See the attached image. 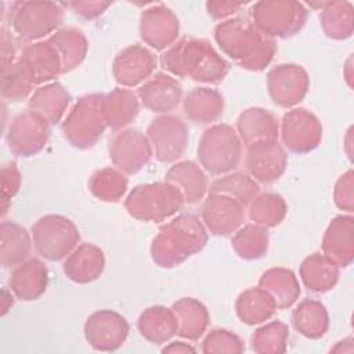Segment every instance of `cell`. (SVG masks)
Returning a JSON list of instances; mask_svg holds the SVG:
<instances>
[{
    "label": "cell",
    "mask_w": 354,
    "mask_h": 354,
    "mask_svg": "<svg viewBox=\"0 0 354 354\" xmlns=\"http://www.w3.org/2000/svg\"><path fill=\"white\" fill-rule=\"evenodd\" d=\"M102 93L80 97L62 122V134L73 148H93L108 129L102 115Z\"/></svg>",
    "instance_id": "7"
},
{
    "label": "cell",
    "mask_w": 354,
    "mask_h": 354,
    "mask_svg": "<svg viewBox=\"0 0 354 354\" xmlns=\"http://www.w3.org/2000/svg\"><path fill=\"white\" fill-rule=\"evenodd\" d=\"M231 245L234 252L238 254V257L248 261L259 260L268 250V245H270L268 230L254 223H249L234 232Z\"/></svg>",
    "instance_id": "40"
},
{
    "label": "cell",
    "mask_w": 354,
    "mask_h": 354,
    "mask_svg": "<svg viewBox=\"0 0 354 354\" xmlns=\"http://www.w3.org/2000/svg\"><path fill=\"white\" fill-rule=\"evenodd\" d=\"M292 325L301 336L317 340L326 335L329 329V314L326 307L313 299L300 301L292 313Z\"/></svg>",
    "instance_id": "36"
},
{
    "label": "cell",
    "mask_w": 354,
    "mask_h": 354,
    "mask_svg": "<svg viewBox=\"0 0 354 354\" xmlns=\"http://www.w3.org/2000/svg\"><path fill=\"white\" fill-rule=\"evenodd\" d=\"M333 201L340 210L348 214L354 212V171L351 169L337 178L333 189Z\"/></svg>",
    "instance_id": "47"
},
{
    "label": "cell",
    "mask_w": 354,
    "mask_h": 354,
    "mask_svg": "<svg viewBox=\"0 0 354 354\" xmlns=\"http://www.w3.org/2000/svg\"><path fill=\"white\" fill-rule=\"evenodd\" d=\"M48 41L54 46L61 58L62 73H68L77 68L84 61L88 51L87 37L75 26L58 29L48 37Z\"/></svg>",
    "instance_id": "35"
},
{
    "label": "cell",
    "mask_w": 354,
    "mask_h": 354,
    "mask_svg": "<svg viewBox=\"0 0 354 354\" xmlns=\"http://www.w3.org/2000/svg\"><path fill=\"white\" fill-rule=\"evenodd\" d=\"M105 268L104 252L94 243H79L64 260V274L75 283H90L98 279Z\"/></svg>",
    "instance_id": "22"
},
{
    "label": "cell",
    "mask_w": 354,
    "mask_h": 354,
    "mask_svg": "<svg viewBox=\"0 0 354 354\" xmlns=\"http://www.w3.org/2000/svg\"><path fill=\"white\" fill-rule=\"evenodd\" d=\"M184 203V196L176 185L158 181L136 185L124 199V209L136 220L160 223L181 210Z\"/></svg>",
    "instance_id": "4"
},
{
    "label": "cell",
    "mask_w": 354,
    "mask_h": 354,
    "mask_svg": "<svg viewBox=\"0 0 354 354\" xmlns=\"http://www.w3.org/2000/svg\"><path fill=\"white\" fill-rule=\"evenodd\" d=\"M137 97L148 111L167 115L183 101V87L171 75L158 72L140 86Z\"/></svg>",
    "instance_id": "20"
},
{
    "label": "cell",
    "mask_w": 354,
    "mask_h": 354,
    "mask_svg": "<svg viewBox=\"0 0 354 354\" xmlns=\"http://www.w3.org/2000/svg\"><path fill=\"white\" fill-rule=\"evenodd\" d=\"M112 1H102V0H75L69 1L66 6L72 8V11L83 19H95L102 15L108 7H111Z\"/></svg>",
    "instance_id": "48"
},
{
    "label": "cell",
    "mask_w": 354,
    "mask_h": 354,
    "mask_svg": "<svg viewBox=\"0 0 354 354\" xmlns=\"http://www.w3.org/2000/svg\"><path fill=\"white\" fill-rule=\"evenodd\" d=\"M129 180L116 167H104L94 171L88 180L90 192L102 202H119L127 191Z\"/></svg>",
    "instance_id": "43"
},
{
    "label": "cell",
    "mask_w": 354,
    "mask_h": 354,
    "mask_svg": "<svg viewBox=\"0 0 354 354\" xmlns=\"http://www.w3.org/2000/svg\"><path fill=\"white\" fill-rule=\"evenodd\" d=\"M235 130L246 147L257 141H278L279 122L270 111L252 106L239 113Z\"/></svg>",
    "instance_id": "24"
},
{
    "label": "cell",
    "mask_w": 354,
    "mask_h": 354,
    "mask_svg": "<svg viewBox=\"0 0 354 354\" xmlns=\"http://www.w3.org/2000/svg\"><path fill=\"white\" fill-rule=\"evenodd\" d=\"M242 145L232 126L227 123L213 124L201 136L196 149L199 166L212 176L231 173L242 159Z\"/></svg>",
    "instance_id": "5"
},
{
    "label": "cell",
    "mask_w": 354,
    "mask_h": 354,
    "mask_svg": "<svg viewBox=\"0 0 354 354\" xmlns=\"http://www.w3.org/2000/svg\"><path fill=\"white\" fill-rule=\"evenodd\" d=\"M1 214L8 210L11 199L18 194L21 187V171L15 162H10L1 167Z\"/></svg>",
    "instance_id": "46"
},
{
    "label": "cell",
    "mask_w": 354,
    "mask_h": 354,
    "mask_svg": "<svg viewBox=\"0 0 354 354\" xmlns=\"http://www.w3.org/2000/svg\"><path fill=\"white\" fill-rule=\"evenodd\" d=\"M36 253L48 260L65 259L80 242V232L75 223L61 214H46L30 228Z\"/></svg>",
    "instance_id": "9"
},
{
    "label": "cell",
    "mask_w": 354,
    "mask_h": 354,
    "mask_svg": "<svg viewBox=\"0 0 354 354\" xmlns=\"http://www.w3.org/2000/svg\"><path fill=\"white\" fill-rule=\"evenodd\" d=\"M32 235L14 221L0 224V263L3 267H17L29 259L32 252Z\"/></svg>",
    "instance_id": "32"
},
{
    "label": "cell",
    "mask_w": 354,
    "mask_h": 354,
    "mask_svg": "<svg viewBox=\"0 0 354 354\" xmlns=\"http://www.w3.org/2000/svg\"><path fill=\"white\" fill-rule=\"evenodd\" d=\"M209 235L202 218L194 213H181L159 228L151 242V259L162 268H173L199 253Z\"/></svg>",
    "instance_id": "3"
},
{
    "label": "cell",
    "mask_w": 354,
    "mask_h": 354,
    "mask_svg": "<svg viewBox=\"0 0 354 354\" xmlns=\"http://www.w3.org/2000/svg\"><path fill=\"white\" fill-rule=\"evenodd\" d=\"M140 100L129 88H115L102 97V115L111 130H123L137 118Z\"/></svg>",
    "instance_id": "28"
},
{
    "label": "cell",
    "mask_w": 354,
    "mask_h": 354,
    "mask_svg": "<svg viewBox=\"0 0 354 354\" xmlns=\"http://www.w3.org/2000/svg\"><path fill=\"white\" fill-rule=\"evenodd\" d=\"M14 293L11 292V289H7V288H4L3 290H1V315L4 317L8 311H10V308L12 307V304H14Z\"/></svg>",
    "instance_id": "52"
},
{
    "label": "cell",
    "mask_w": 354,
    "mask_h": 354,
    "mask_svg": "<svg viewBox=\"0 0 354 354\" xmlns=\"http://www.w3.org/2000/svg\"><path fill=\"white\" fill-rule=\"evenodd\" d=\"M343 76L350 88H353V57L350 55L343 66Z\"/></svg>",
    "instance_id": "53"
},
{
    "label": "cell",
    "mask_w": 354,
    "mask_h": 354,
    "mask_svg": "<svg viewBox=\"0 0 354 354\" xmlns=\"http://www.w3.org/2000/svg\"><path fill=\"white\" fill-rule=\"evenodd\" d=\"M214 40L221 51L242 69L264 71L277 53V41L263 36L248 18H230L214 28Z\"/></svg>",
    "instance_id": "2"
},
{
    "label": "cell",
    "mask_w": 354,
    "mask_h": 354,
    "mask_svg": "<svg viewBox=\"0 0 354 354\" xmlns=\"http://www.w3.org/2000/svg\"><path fill=\"white\" fill-rule=\"evenodd\" d=\"M322 253L340 268L351 266L354 260V217L340 214L332 218L322 238Z\"/></svg>",
    "instance_id": "21"
},
{
    "label": "cell",
    "mask_w": 354,
    "mask_h": 354,
    "mask_svg": "<svg viewBox=\"0 0 354 354\" xmlns=\"http://www.w3.org/2000/svg\"><path fill=\"white\" fill-rule=\"evenodd\" d=\"M319 25L332 40H346L354 32V8L350 1H325L319 10Z\"/></svg>",
    "instance_id": "38"
},
{
    "label": "cell",
    "mask_w": 354,
    "mask_h": 354,
    "mask_svg": "<svg viewBox=\"0 0 354 354\" xmlns=\"http://www.w3.org/2000/svg\"><path fill=\"white\" fill-rule=\"evenodd\" d=\"M137 328L145 340L152 344H162L177 335L178 325L171 308L165 306H151L140 314Z\"/></svg>",
    "instance_id": "34"
},
{
    "label": "cell",
    "mask_w": 354,
    "mask_h": 354,
    "mask_svg": "<svg viewBox=\"0 0 354 354\" xmlns=\"http://www.w3.org/2000/svg\"><path fill=\"white\" fill-rule=\"evenodd\" d=\"M319 119L306 108L289 109L279 123V136L283 147L293 153H308L322 141Z\"/></svg>",
    "instance_id": "12"
},
{
    "label": "cell",
    "mask_w": 354,
    "mask_h": 354,
    "mask_svg": "<svg viewBox=\"0 0 354 354\" xmlns=\"http://www.w3.org/2000/svg\"><path fill=\"white\" fill-rule=\"evenodd\" d=\"M64 6L55 1H15L8 11L11 28L19 39L39 41L61 26Z\"/></svg>",
    "instance_id": "8"
},
{
    "label": "cell",
    "mask_w": 354,
    "mask_h": 354,
    "mask_svg": "<svg viewBox=\"0 0 354 354\" xmlns=\"http://www.w3.org/2000/svg\"><path fill=\"white\" fill-rule=\"evenodd\" d=\"M8 285L17 299L22 301L37 300L47 289L48 270L41 260L28 259L14 267Z\"/></svg>",
    "instance_id": "23"
},
{
    "label": "cell",
    "mask_w": 354,
    "mask_h": 354,
    "mask_svg": "<svg viewBox=\"0 0 354 354\" xmlns=\"http://www.w3.org/2000/svg\"><path fill=\"white\" fill-rule=\"evenodd\" d=\"M183 109L191 122L207 124L223 115L224 98L216 88L196 87L183 100Z\"/></svg>",
    "instance_id": "31"
},
{
    "label": "cell",
    "mask_w": 354,
    "mask_h": 354,
    "mask_svg": "<svg viewBox=\"0 0 354 354\" xmlns=\"http://www.w3.org/2000/svg\"><path fill=\"white\" fill-rule=\"evenodd\" d=\"M165 181L176 185L188 205L202 201L209 189L206 171L192 160H183L170 166L165 174Z\"/></svg>",
    "instance_id": "26"
},
{
    "label": "cell",
    "mask_w": 354,
    "mask_h": 354,
    "mask_svg": "<svg viewBox=\"0 0 354 354\" xmlns=\"http://www.w3.org/2000/svg\"><path fill=\"white\" fill-rule=\"evenodd\" d=\"M18 59L28 66L37 86L48 83L62 73L61 58L48 40L25 46Z\"/></svg>",
    "instance_id": "25"
},
{
    "label": "cell",
    "mask_w": 354,
    "mask_h": 354,
    "mask_svg": "<svg viewBox=\"0 0 354 354\" xmlns=\"http://www.w3.org/2000/svg\"><path fill=\"white\" fill-rule=\"evenodd\" d=\"M162 353H174V354L176 353H196V348L187 342L176 340V342H171L167 346H165L162 348Z\"/></svg>",
    "instance_id": "51"
},
{
    "label": "cell",
    "mask_w": 354,
    "mask_h": 354,
    "mask_svg": "<svg viewBox=\"0 0 354 354\" xmlns=\"http://www.w3.org/2000/svg\"><path fill=\"white\" fill-rule=\"evenodd\" d=\"M289 328L281 321L268 322L254 330L250 348L257 354H282L286 351Z\"/></svg>",
    "instance_id": "44"
},
{
    "label": "cell",
    "mask_w": 354,
    "mask_h": 354,
    "mask_svg": "<svg viewBox=\"0 0 354 354\" xmlns=\"http://www.w3.org/2000/svg\"><path fill=\"white\" fill-rule=\"evenodd\" d=\"M286 166L288 155L278 141H257L246 147V167L257 183L277 181Z\"/></svg>",
    "instance_id": "19"
},
{
    "label": "cell",
    "mask_w": 354,
    "mask_h": 354,
    "mask_svg": "<svg viewBox=\"0 0 354 354\" xmlns=\"http://www.w3.org/2000/svg\"><path fill=\"white\" fill-rule=\"evenodd\" d=\"M303 285L314 293H325L333 289L340 277V267L324 253L307 256L299 268Z\"/></svg>",
    "instance_id": "29"
},
{
    "label": "cell",
    "mask_w": 354,
    "mask_h": 354,
    "mask_svg": "<svg viewBox=\"0 0 354 354\" xmlns=\"http://www.w3.org/2000/svg\"><path fill=\"white\" fill-rule=\"evenodd\" d=\"M310 88L307 71L297 64H279L267 75V90L272 102L281 108H295Z\"/></svg>",
    "instance_id": "13"
},
{
    "label": "cell",
    "mask_w": 354,
    "mask_h": 354,
    "mask_svg": "<svg viewBox=\"0 0 354 354\" xmlns=\"http://www.w3.org/2000/svg\"><path fill=\"white\" fill-rule=\"evenodd\" d=\"M209 194H223L239 201L243 206H249V203L259 195L260 185L259 183L245 173H227L218 178H216L210 187Z\"/></svg>",
    "instance_id": "42"
},
{
    "label": "cell",
    "mask_w": 354,
    "mask_h": 354,
    "mask_svg": "<svg viewBox=\"0 0 354 354\" xmlns=\"http://www.w3.org/2000/svg\"><path fill=\"white\" fill-rule=\"evenodd\" d=\"M288 213V205L279 194L264 192L257 195L248 209V216L252 223L264 228H274L279 225Z\"/></svg>",
    "instance_id": "41"
},
{
    "label": "cell",
    "mask_w": 354,
    "mask_h": 354,
    "mask_svg": "<svg viewBox=\"0 0 354 354\" xmlns=\"http://www.w3.org/2000/svg\"><path fill=\"white\" fill-rule=\"evenodd\" d=\"M252 24L268 39H289L297 35L306 21L307 10L296 0H261L252 6Z\"/></svg>",
    "instance_id": "6"
},
{
    "label": "cell",
    "mask_w": 354,
    "mask_h": 354,
    "mask_svg": "<svg viewBox=\"0 0 354 354\" xmlns=\"http://www.w3.org/2000/svg\"><path fill=\"white\" fill-rule=\"evenodd\" d=\"M156 65L158 59L151 50L141 44H131L115 57L112 73L122 87H136L151 77Z\"/></svg>",
    "instance_id": "18"
},
{
    "label": "cell",
    "mask_w": 354,
    "mask_h": 354,
    "mask_svg": "<svg viewBox=\"0 0 354 354\" xmlns=\"http://www.w3.org/2000/svg\"><path fill=\"white\" fill-rule=\"evenodd\" d=\"M275 310L274 299L260 286L243 290L235 301L236 317L246 325H259L268 321Z\"/></svg>",
    "instance_id": "37"
},
{
    "label": "cell",
    "mask_w": 354,
    "mask_h": 354,
    "mask_svg": "<svg viewBox=\"0 0 354 354\" xmlns=\"http://www.w3.org/2000/svg\"><path fill=\"white\" fill-rule=\"evenodd\" d=\"M50 138V123L40 115L25 111L17 115L6 133V141L12 155L29 158L44 149Z\"/></svg>",
    "instance_id": "11"
},
{
    "label": "cell",
    "mask_w": 354,
    "mask_h": 354,
    "mask_svg": "<svg viewBox=\"0 0 354 354\" xmlns=\"http://www.w3.org/2000/svg\"><path fill=\"white\" fill-rule=\"evenodd\" d=\"M180 35L177 15L165 4H153L140 15V37L155 51L171 47Z\"/></svg>",
    "instance_id": "17"
},
{
    "label": "cell",
    "mask_w": 354,
    "mask_h": 354,
    "mask_svg": "<svg viewBox=\"0 0 354 354\" xmlns=\"http://www.w3.org/2000/svg\"><path fill=\"white\" fill-rule=\"evenodd\" d=\"M145 136L152 155L162 163L177 162L184 155L189 140L187 124L176 115H160L153 119Z\"/></svg>",
    "instance_id": "10"
},
{
    "label": "cell",
    "mask_w": 354,
    "mask_h": 354,
    "mask_svg": "<svg viewBox=\"0 0 354 354\" xmlns=\"http://www.w3.org/2000/svg\"><path fill=\"white\" fill-rule=\"evenodd\" d=\"M160 65L173 76L203 84H218L228 73L227 61L212 43L199 37H183L160 57Z\"/></svg>",
    "instance_id": "1"
},
{
    "label": "cell",
    "mask_w": 354,
    "mask_h": 354,
    "mask_svg": "<svg viewBox=\"0 0 354 354\" xmlns=\"http://www.w3.org/2000/svg\"><path fill=\"white\" fill-rule=\"evenodd\" d=\"M243 351V340L236 333L223 328L210 330L202 342V353L205 354H241Z\"/></svg>",
    "instance_id": "45"
},
{
    "label": "cell",
    "mask_w": 354,
    "mask_h": 354,
    "mask_svg": "<svg viewBox=\"0 0 354 354\" xmlns=\"http://www.w3.org/2000/svg\"><path fill=\"white\" fill-rule=\"evenodd\" d=\"M108 152L113 166L127 176L138 173L152 156L151 144L138 129L118 131L109 141Z\"/></svg>",
    "instance_id": "14"
},
{
    "label": "cell",
    "mask_w": 354,
    "mask_h": 354,
    "mask_svg": "<svg viewBox=\"0 0 354 354\" xmlns=\"http://www.w3.org/2000/svg\"><path fill=\"white\" fill-rule=\"evenodd\" d=\"M259 286L271 295L277 310L292 307L301 292L295 272L285 267H272L264 271L259 279Z\"/></svg>",
    "instance_id": "33"
},
{
    "label": "cell",
    "mask_w": 354,
    "mask_h": 354,
    "mask_svg": "<svg viewBox=\"0 0 354 354\" xmlns=\"http://www.w3.org/2000/svg\"><path fill=\"white\" fill-rule=\"evenodd\" d=\"M71 100L72 97L66 87L58 82H53L33 91L29 97L28 108L44 118L50 124H57L65 115Z\"/></svg>",
    "instance_id": "27"
},
{
    "label": "cell",
    "mask_w": 354,
    "mask_h": 354,
    "mask_svg": "<svg viewBox=\"0 0 354 354\" xmlns=\"http://www.w3.org/2000/svg\"><path fill=\"white\" fill-rule=\"evenodd\" d=\"M15 59V44L10 30L1 28V69L14 64Z\"/></svg>",
    "instance_id": "50"
},
{
    "label": "cell",
    "mask_w": 354,
    "mask_h": 354,
    "mask_svg": "<svg viewBox=\"0 0 354 354\" xmlns=\"http://www.w3.org/2000/svg\"><path fill=\"white\" fill-rule=\"evenodd\" d=\"M177 319V336L198 340L206 332L210 315L206 306L194 297H181L170 307Z\"/></svg>",
    "instance_id": "30"
},
{
    "label": "cell",
    "mask_w": 354,
    "mask_h": 354,
    "mask_svg": "<svg viewBox=\"0 0 354 354\" xmlns=\"http://www.w3.org/2000/svg\"><path fill=\"white\" fill-rule=\"evenodd\" d=\"M36 82L28 66L17 59L10 66L1 69L0 95L4 101L19 102L32 95Z\"/></svg>",
    "instance_id": "39"
},
{
    "label": "cell",
    "mask_w": 354,
    "mask_h": 354,
    "mask_svg": "<svg viewBox=\"0 0 354 354\" xmlns=\"http://www.w3.org/2000/svg\"><path fill=\"white\" fill-rule=\"evenodd\" d=\"M245 206L223 194H209L202 205V223L207 232L216 236H230L242 227Z\"/></svg>",
    "instance_id": "16"
},
{
    "label": "cell",
    "mask_w": 354,
    "mask_h": 354,
    "mask_svg": "<svg viewBox=\"0 0 354 354\" xmlns=\"http://www.w3.org/2000/svg\"><path fill=\"white\" fill-rule=\"evenodd\" d=\"M127 319L113 310H98L84 324V339L97 351H116L129 336Z\"/></svg>",
    "instance_id": "15"
},
{
    "label": "cell",
    "mask_w": 354,
    "mask_h": 354,
    "mask_svg": "<svg viewBox=\"0 0 354 354\" xmlns=\"http://www.w3.org/2000/svg\"><path fill=\"white\" fill-rule=\"evenodd\" d=\"M246 3L242 1H225V0H212L206 3V11L213 19H230L234 14H236Z\"/></svg>",
    "instance_id": "49"
}]
</instances>
